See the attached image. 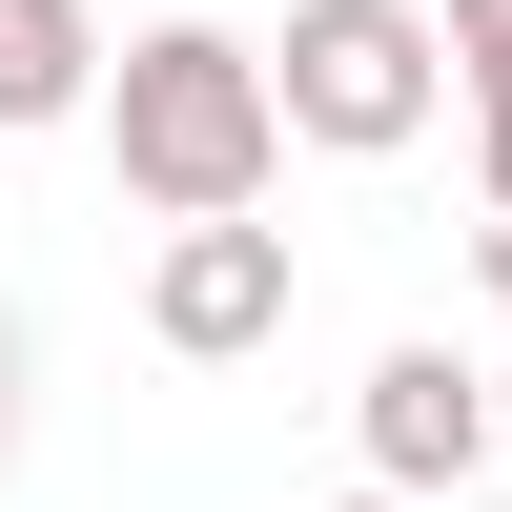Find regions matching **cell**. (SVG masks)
Returning a JSON list of instances; mask_svg holds the SVG:
<instances>
[{"label": "cell", "mask_w": 512, "mask_h": 512, "mask_svg": "<svg viewBox=\"0 0 512 512\" xmlns=\"http://www.w3.org/2000/svg\"><path fill=\"white\" fill-rule=\"evenodd\" d=\"M103 164H123L144 226H246V205L287 185V82H267V41L144 21V41L103 62Z\"/></svg>", "instance_id": "obj_1"}, {"label": "cell", "mask_w": 512, "mask_h": 512, "mask_svg": "<svg viewBox=\"0 0 512 512\" xmlns=\"http://www.w3.org/2000/svg\"><path fill=\"white\" fill-rule=\"evenodd\" d=\"M267 82H287V144H328V164H390V144H431V123L472 103L431 0H287Z\"/></svg>", "instance_id": "obj_2"}, {"label": "cell", "mask_w": 512, "mask_h": 512, "mask_svg": "<svg viewBox=\"0 0 512 512\" xmlns=\"http://www.w3.org/2000/svg\"><path fill=\"white\" fill-rule=\"evenodd\" d=\"M349 431H369V492H410V512H451L512 451V410H492V369L472 349H431V328H410V349H369V390H349Z\"/></svg>", "instance_id": "obj_3"}, {"label": "cell", "mask_w": 512, "mask_h": 512, "mask_svg": "<svg viewBox=\"0 0 512 512\" xmlns=\"http://www.w3.org/2000/svg\"><path fill=\"white\" fill-rule=\"evenodd\" d=\"M287 287H308V267H287V226H267V205H246V226H164L144 328H164L185 369H246V349H287Z\"/></svg>", "instance_id": "obj_4"}, {"label": "cell", "mask_w": 512, "mask_h": 512, "mask_svg": "<svg viewBox=\"0 0 512 512\" xmlns=\"http://www.w3.org/2000/svg\"><path fill=\"white\" fill-rule=\"evenodd\" d=\"M103 0H0V123H103Z\"/></svg>", "instance_id": "obj_5"}, {"label": "cell", "mask_w": 512, "mask_h": 512, "mask_svg": "<svg viewBox=\"0 0 512 512\" xmlns=\"http://www.w3.org/2000/svg\"><path fill=\"white\" fill-rule=\"evenodd\" d=\"M451 21V82H472V103H512V0H431Z\"/></svg>", "instance_id": "obj_6"}, {"label": "cell", "mask_w": 512, "mask_h": 512, "mask_svg": "<svg viewBox=\"0 0 512 512\" xmlns=\"http://www.w3.org/2000/svg\"><path fill=\"white\" fill-rule=\"evenodd\" d=\"M472 185H492V226H512V103H472Z\"/></svg>", "instance_id": "obj_7"}, {"label": "cell", "mask_w": 512, "mask_h": 512, "mask_svg": "<svg viewBox=\"0 0 512 512\" xmlns=\"http://www.w3.org/2000/svg\"><path fill=\"white\" fill-rule=\"evenodd\" d=\"M472 267H492V308H512V226H472Z\"/></svg>", "instance_id": "obj_8"}, {"label": "cell", "mask_w": 512, "mask_h": 512, "mask_svg": "<svg viewBox=\"0 0 512 512\" xmlns=\"http://www.w3.org/2000/svg\"><path fill=\"white\" fill-rule=\"evenodd\" d=\"M0 410H21V328H0Z\"/></svg>", "instance_id": "obj_9"}, {"label": "cell", "mask_w": 512, "mask_h": 512, "mask_svg": "<svg viewBox=\"0 0 512 512\" xmlns=\"http://www.w3.org/2000/svg\"><path fill=\"white\" fill-rule=\"evenodd\" d=\"M349 512H410V492H349Z\"/></svg>", "instance_id": "obj_10"}, {"label": "cell", "mask_w": 512, "mask_h": 512, "mask_svg": "<svg viewBox=\"0 0 512 512\" xmlns=\"http://www.w3.org/2000/svg\"><path fill=\"white\" fill-rule=\"evenodd\" d=\"M492 410H512V369H492Z\"/></svg>", "instance_id": "obj_11"}]
</instances>
